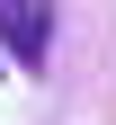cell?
I'll use <instances>...</instances> for the list:
<instances>
[{
	"label": "cell",
	"instance_id": "1",
	"mask_svg": "<svg viewBox=\"0 0 116 125\" xmlns=\"http://www.w3.org/2000/svg\"><path fill=\"white\" fill-rule=\"evenodd\" d=\"M0 45L36 72V62L54 54V9H36V0H0Z\"/></svg>",
	"mask_w": 116,
	"mask_h": 125
}]
</instances>
